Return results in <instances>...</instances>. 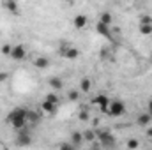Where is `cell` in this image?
I'll use <instances>...</instances> for the list:
<instances>
[{
  "label": "cell",
  "mask_w": 152,
  "mask_h": 150,
  "mask_svg": "<svg viewBox=\"0 0 152 150\" xmlns=\"http://www.w3.org/2000/svg\"><path fill=\"white\" fill-rule=\"evenodd\" d=\"M50 64H51V62H50L48 57H42V55H41V57H36V58H34V67H36V69H41V71H42V69H48Z\"/></svg>",
  "instance_id": "13"
},
{
  "label": "cell",
  "mask_w": 152,
  "mask_h": 150,
  "mask_svg": "<svg viewBox=\"0 0 152 150\" xmlns=\"http://www.w3.org/2000/svg\"><path fill=\"white\" fill-rule=\"evenodd\" d=\"M151 122H152V117H151L149 111H143V113H140V115L136 117V124H138L140 127H149Z\"/></svg>",
  "instance_id": "12"
},
{
  "label": "cell",
  "mask_w": 152,
  "mask_h": 150,
  "mask_svg": "<svg viewBox=\"0 0 152 150\" xmlns=\"http://www.w3.org/2000/svg\"><path fill=\"white\" fill-rule=\"evenodd\" d=\"M27 120H28V124H37V122H39V115L36 111H30V110H28Z\"/></svg>",
  "instance_id": "23"
},
{
  "label": "cell",
  "mask_w": 152,
  "mask_h": 150,
  "mask_svg": "<svg viewBox=\"0 0 152 150\" xmlns=\"http://www.w3.org/2000/svg\"><path fill=\"white\" fill-rule=\"evenodd\" d=\"M78 118H80L81 122H88V120H90V110H87V108H80Z\"/></svg>",
  "instance_id": "18"
},
{
  "label": "cell",
  "mask_w": 152,
  "mask_h": 150,
  "mask_svg": "<svg viewBox=\"0 0 152 150\" xmlns=\"http://www.w3.org/2000/svg\"><path fill=\"white\" fill-rule=\"evenodd\" d=\"M83 140L90 143V141H94V140H97V134H96L94 131H85V133H83Z\"/></svg>",
  "instance_id": "21"
},
{
  "label": "cell",
  "mask_w": 152,
  "mask_h": 150,
  "mask_svg": "<svg viewBox=\"0 0 152 150\" xmlns=\"http://www.w3.org/2000/svg\"><path fill=\"white\" fill-rule=\"evenodd\" d=\"M27 115H28V110L27 108H14V110H11L9 115H7V124L11 127H14L16 131L18 129H23L28 124Z\"/></svg>",
  "instance_id": "1"
},
{
  "label": "cell",
  "mask_w": 152,
  "mask_h": 150,
  "mask_svg": "<svg viewBox=\"0 0 152 150\" xmlns=\"http://www.w3.org/2000/svg\"><path fill=\"white\" fill-rule=\"evenodd\" d=\"M92 104L99 108L101 113H108V108H110V97L106 94H97L94 99H92Z\"/></svg>",
  "instance_id": "4"
},
{
  "label": "cell",
  "mask_w": 152,
  "mask_h": 150,
  "mask_svg": "<svg viewBox=\"0 0 152 150\" xmlns=\"http://www.w3.org/2000/svg\"><path fill=\"white\" fill-rule=\"evenodd\" d=\"M145 129H147V127H145ZM147 136H151L152 138V129H147Z\"/></svg>",
  "instance_id": "28"
},
{
  "label": "cell",
  "mask_w": 152,
  "mask_h": 150,
  "mask_svg": "<svg viewBox=\"0 0 152 150\" xmlns=\"http://www.w3.org/2000/svg\"><path fill=\"white\" fill-rule=\"evenodd\" d=\"M57 108H58V104H53V103H50L46 99L41 103V110H42V113H46V115H53V113L57 111Z\"/></svg>",
  "instance_id": "15"
},
{
  "label": "cell",
  "mask_w": 152,
  "mask_h": 150,
  "mask_svg": "<svg viewBox=\"0 0 152 150\" xmlns=\"http://www.w3.org/2000/svg\"><path fill=\"white\" fill-rule=\"evenodd\" d=\"M96 134H97V140H99L103 149H113L115 147L117 141H115V136L110 131H101V133H96Z\"/></svg>",
  "instance_id": "3"
},
{
  "label": "cell",
  "mask_w": 152,
  "mask_h": 150,
  "mask_svg": "<svg viewBox=\"0 0 152 150\" xmlns=\"http://www.w3.org/2000/svg\"><path fill=\"white\" fill-rule=\"evenodd\" d=\"M4 7L11 14H14V16L20 14V4H18V0H4Z\"/></svg>",
  "instance_id": "10"
},
{
  "label": "cell",
  "mask_w": 152,
  "mask_h": 150,
  "mask_svg": "<svg viewBox=\"0 0 152 150\" xmlns=\"http://www.w3.org/2000/svg\"><path fill=\"white\" fill-rule=\"evenodd\" d=\"M44 99L46 101H50V103H53V104H58L60 103V99H58V95H57V92L53 90V92H50V94H46L44 95Z\"/></svg>",
  "instance_id": "20"
},
{
  "label": "cell",
  "mask_w": 152,
  "mask_h": 150,
  "mask_svg": "<svg viewBox=\"0 0 152 150\" xmlns=\"http://www.w3.org/2000/svg\"><path fill=\"white\" fill-rule=\"evenodd\" d=\"M58 55L64 57V58H67V60H76L80 57V50L75 48V46H64V48L58 50Z\"/></svg>",
  "instance_id": "6"
},
{
  "label": "cell",
  "mask_w": 152,
  "mask_h": 150,
  "mask_svg": "<svg viewBox=\"0 0 152 150\" xmlns=\"http://www.w3.org/2000/svg\"><path fill=\"white\" fill-rule=\"evenodd\" d=\"M138 30H140V34H142V36H151V34H152V16L143 14V16L140 18Z\"/></svg>",
  "instance_id": "5"
},
{
  "label": "cell",
  "mask_w": 152,
  "mask_h": 150,
  "mask_svg": "<svg viewBox=\"0 0 152 150\" xmlns=\"http://www.w3.org/2000/svg\"><path fill=\"white\" fill-rule=\"evenodd\" d=\"M7 78H9V74H7V73H0V83H2V81H5Z\"/></svg>",
  "instance_id": "27"
},
{
  "label": "cell",
  "mask_w": 152,
  "mask_h": 150,
  "mask_svg": "<svg viewBox=\"0 0 152 150\" xmlns=\"http://www.w3.org/2000/svg\"><path fill=\"white\" fill-rule=\"evenodd\" d=\"M99 21L101 23H104V25H113V16H112V12H108V11H104V12H101V16H99Z\"/></svg>",
  "instance_id": "17"
},
{
  "label": "cell",
  "mask_w": 152,
  "mask_h": 150,
  "mask_svg": "<svg viewBox=\"0 0 152 150\" xmlns=\"http://www.w3.org/2000/svg\"><path fill=\"white\" fill-rule=\"evenodd\" d=\"M147 111L151 113V117H152V97L149 99V103H147Z\"/></svg>",
  "instance_id": "26"
},
{
  "label": "cell",
  "mask_w": 152,
  "mask_h": 150,
  "mask_svg": "<svg viewBox=\"0 0 152 150\" xmlns=\"http://www.w3.org/2000/svg\"><path fill=\"white\" fill-rule=\"evenodd\" d=\"M48 85L55 90V92H60L62 88H64V81L60 79V78H57V76H51V78H48Z\"/></svg>",
  "instance_id": "14"
},
{
  "label": "cell",
  "mask_w": 152,
  "mask_h": 150,
  "mask_svg": "<svg viewBox=\"0 0 152 150\" xmlns=\"http://www.w3.org/2000/svg\"><path fill=\"white\" fill-rule=\"evenodd\" d=\"M73 25H75V28H78V30L85 28L88 25V16L87 14H76L75 18H73Z\"/></svg>",
  "instance_id": "9"
},
{
  "label": "cell",
  "mask_w": 152,
  "mask_h": 150,
  "mask_svg": "<svg viewBox=\"0 0 152 150\" xmlns=\"http://www.w3.org/2000/svg\"><path fill=\"white\" fill-rule=\"evenodd\" d=\"M25 57H27V48H25L23 44L12 46V51H11V58H12V60L21 62V60H25Z\"/></svg>",
  "instance_id": "7"
},
{
  "label": "cell",
  "mask_w": 152,
  "mask_h": 150,
  "mask_svg": "<svg viewBox=\"0 0 152 150\" xmlns=\"http://www.w3.org/2000/svg\"><path fill=\"white\" fill-rule=\"evenodd\" d=\"M90 90H92V79L88 76H83L80 79V92L81 94H90Z\"/></svg>",
  "instance_id": "11"
},
{
  "label": "cell",
  "mask_w": 152,
  "mask_h": 150,
  "mask_svg": "<svg viewBox=\"0 0 152 150\" xmlns=\"http://www.w3.org/2000/svg\"><path fill=\"white\" fill-rule=\"evenodd\" d=\"M126 111H127V108H126V103H124L122 99H113V101H110V108H108V115H110V117L118 118V117L126 115Z\"/></svg>",
  "instance_id": "2"
},
{
  "label": "cell",
  "mask_w": 152,
  "mask_h": 150,
  "mask_svg": "<svg viewBox=\"0 0 152 150\" xmlns=\"http://www.w3.org/2000/svg\"><path fill=\"white\" fill-rule=\"evenodd\" d=\"M83 141H85V140H83V133H80V131H73V133H71V143H73L75 147H80Z\"/></svg>",
  "instance_id": "16"
},
{
  "label": "cell",
  "mask_w": 152,
  "mask_h": 150,
  "mask_svg": "<svg viewBox=\"0 0 152 150\" xmlns=\"http://www.w3.org/2000/svg\"><path fill=\"white\" fill-rule=\"evenodd\" d=\"M126 147H127V149H138V147H140V141L134 140V138H129V140L126 141Z\"/></svg>",
  "instance_id": "24"
},
{
  "label": "cell",
  "mask_w": 152,
  "mask_h": 150,
  "mask_svg": "<svg viewBox=\"0 0 152 150\" xmlns=\"http://www.w3.org/2000/svg\"><path fill=\"white\" fill-rule=\"evenodd\" d=\"M64 2H67V4H73V2H76V0H64Z\"/></svg>",
  "instance_id": "29"
},
{
  "label": "cell",
  "mask_w": 152,
  "mask_h": 150,
  "mask_svg": "<svg viewBox=\"0 0 152 150\" xmlns=\"http://www.w3.org/2000/svg\"><path fill=\"white\" fill-rule=\"evenodd\" d=\"M67 99H69L71 103H78V101H80V90H75V88L67 90Z\"/></svg>",
  "instance_id": "19"
},
{
  "label": "cell",
  "mask_w": 152,
  "mask_h": 150,
  "mask_svg": "<svg viewBox=\"0 0 152 150\" xmlns=\"http://www.w3.org/2000/svg\"><path fill=\"white\" fill-rule=\"evenodd\" d=\"M96 32H97L99 36L106 37L108 41H113V34H112V27H110V25H104V23L97 21V23H96Z\"/></svg>",
  "instance_id": "8"
},
{
  "label": "cell",
  "mask_w": 152,
  "mask_h": 150,
  "mask_svg": "<svg viewBox=\"0 0 152 150\" xmlns=\"http://www.w3.org/2000/svg\"><path fill=\"white\" fill-rule=\"evenodd\" d=\"M60 149H64V150H71V149H76L73 143H60Z\"/></svg>",
  "instance_id": "25"
},
{
  "label": "cell",
  "mask_w": 152,
  "mask_h": 150,
  "mask_svg": "<svg viewBox=\"0 0 152 150\" xmlns=\"http://www.w3.org/2000/svg\"><path fill=\"white\" fill-rule=\"evenodd\" d=\"M11 51H12V46H11V44H2V46H0V53H2L4 57H11Z\"/></svg>",
  "instance_id": "22"
}]
</instances>
